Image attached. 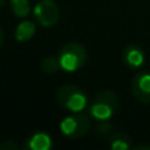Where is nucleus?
<instances>
[{"label":"nucleus","mask_w":150,"mask_h":150,"mask_svg":"<svg viewBox=\"0 0 150 150\" xmlns=\"http://www.w3.org/2000/svg\"><path fill=\"white\" fill-rule=\"evenodd\" d=\"M109 148L112 150H129L133 148L132 138L122 132L115 133L109 137Z\"/></svg>","instance_id":"9d476101"},{"label":"nucleus","mask_w":150,"mask_h":150,"mask_svg":"<svg viewBox=\"0 0 150 150\" xmlns=\"http://www.w3.org/2000/svg\"><path fill=\"white\" fill-rule=\"evenodd\" d=\"M61 67L59 59L55 57H45L41 62V70L45 74H55Z\"/></svg>","instance_id":"f8f14e48"},{"label":"nucleus","mask_w":150,"mask_h":150,"mask_svg":"<svg viewBox=\"0 0 150 150\" xmlns=\"http://www.w3.org/2000/svg\"><path fill=\"white\" fill-rule=\"evenodd\" d=\"M5 4V0H0V8H3Z\"/></svg>","instance_id":"f3484780"},{"label":"nucleus","mask_w":150,"mask_h":150,"mask_svg":"<svg viewBox=\"0 0 150 150\" xmlns=\"http://www.w3.org/2000/svg\"><path fill=\"white\" fill-rule=\"evenodd\" d=\"M57 101L63 109L70 112L83 111L87 107V93L75 84H63L57 91Z\"/></svg>","instance_id":"f03ea898"},{"label":"nucleus","mask_w":150,"mask_h":150,"mask_svg":"<svg viewBox=\"0 0 150 150\" xmlns=\"http://www.w3.org/2000/svg\"><path fill=\"white\" fill-rule=\"evenodd\" d=\"M59 129L66 137L71 140H76L86 136L91 129V120L87 115L76 113L73 116H67L59 124Z\"/></svg>","instance_id":"20e7f679"},{"label":"nucleus","mask_w":150,"mask_h":150,"mask_svg":"<svg viewBox=\"0 0 150 150\" xmlns=\"http://www.w3.org/2000/svg\"><path fill=\"white\" fill-rule=\"evenodd\" d=\"M3 42H4V33H3V30H1V28H0V47H1V45H3Z\"/></svg>","instance_id":"dca6fc26"},{"label":"nucleus","mask_w":150,"mask_h":150,"mask_svg":"<svg viewBox=\"0 0 150 150\" xmlns=\"http://www.w3.org/2000/svg\"><path fill=\"white\" fill-rule=\"evenodd\" d=\"M36 33V24L33 21H23L15 30V38L18 42H26Z\"/></svg>","instance_id":"1a4fd4ad"},{"label":"nucleus","mask_w":150,"mask_h":150,"mask_svg":"<svg viewBox=\"0 0 150 150\" xmlns=\"http://www.w3.org/2000/svg\"><path fill=\"white\" fill-rule=\"evenodd\" d=\"M120 108V99L113 91H101L92 99L88 112L93 119L99 121H108Z\"/></svg>","instance_id":"f257e3e1"},{"label":"nucleus","mask_w":150,"mask_h":150,"mask_svg":"<svg viewBox=\"0 0 150 150\" xmlns=\"http://www.w3.org/2000/svg\"><path fill=\"white\" fill-rule=\"evenodd\" d=\"M0 149H1V150H5V149L17 150L18 149V145H16L15 142H5V144H1V145H0Z\"/></svg>","instance_id":"4468645a"},{"label":"nucleus","mask_w":150,"mask_h":150,"mask_svg":"<svg viewBox=\"0 0 150 150\" xmlns=\"http://www.w3.org/2000/svg\"><path fill=\"white\" fill-rule=\"evenodd\" d=\"M52 146H53L52 137L44 132L33 133L24 142V149H30V150H49Z\"/></svg>","instance_id":"6e6552de"},{"label":"nucleus","mask_w":150,"mask_h":150,"mask_svg":"<svg viewBox=\"0 0 150 150\" xmlns=\"http://www.w3.org/2000/svg\"><path fill=\"white\" fill-rule=\"evenodd\" d=\"M11 9L16 17H26L30 12V0H9Z\"/></svg>","instance_id":"9b49d317"},{"label":"nucleus","mask_w":150,"mask_h":150,"mask_svg":"<svg viewBox=\"0 0 150 150\" xmlns=\"http://www.w3.org/2000/svg\"><path fill=\"white\" fill-rule=\"evenodd\" d=\"M134 150H142V149H148L150 150V145H138V146H133Z\"/></svg>","instance_id":"2eb2a0df"},{"label":"nucleus","mask_w":150,"mask_h":150,"mask_svg":"<svg viewBox=\"0 0 150 150\" xmlns=\"http://www.w3.org/2000/svg\"><path fill=\"white\" fill-rule=\"evenodd\" d=\"M112 129V125L108 124L107 121H101L100 125H98V128H96V133L100 136H107V133L111 132Z\"/></svg>","instance_id":"ddd939ff"},{"label":"nucleus","mask_w":150,"mask_h":150,"mask_svg":"<svg viewBox=\"0 0 150 150\" xmlns=\"http://www.w3.org/2000/svg\"><path fill=\"white\" fill-rule=\"evenodd\" d=\"M146 61L145 52L136 44H130L122 52V62L129 69H140Z\"/></svg>","instance_id":"0eeeda50"},{"label":"nucleus","mask_w":150,"mask_h":150,"mask_svg":"<svg viewBox=\"0 0 150 150\" xmlns=\"http://www.w3.org/2000/svg\"><path fill=\"white\" fill-rule=\"evenodd\" d=\"M130 90L136 100L142 104H150V73L141 71L132 79Z\"/></svg>","instance_id":"423d86ee"},{"label":"nucleus","mask_w":150,"mask_h":150,"mask_svg":"<svg viewBox=\"0 0 150 150\" xmlns=\"http://www.w3.org/2000/svg\"><path fill=\"white\" fill-rule=\"evenodd\" d=\"M58 59L61 63V69L69 73L78 71L87 62V52L84 46L79 42H69L63 45L59 50Z\"/></svg>","instance_id":"7ed1b4c3"},{"label":"nucleus","mask_w":150,"mask_h":150,"mask_svg":"<svg viewBox=\"0 0 150 150\" xmlns=\"http://www.w3.org/2000/svg\"><path fill=\"white\" fill-rule=\"evenodd\" d=\"M34 17L44 28L54 26L59 20V8L53 0H41L34 7Z\"/></svg>","instance_id":"39448f33"}]
</instances>
